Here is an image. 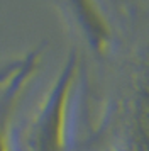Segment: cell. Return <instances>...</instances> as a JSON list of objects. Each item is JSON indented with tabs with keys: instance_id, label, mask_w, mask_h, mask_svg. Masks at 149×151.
<instances>
[{
	"instance_id": "cell-1",
	"label": "cell",
	"mask_w": 149,
	"mask_h": 151,
	"mask_svg": "<svg viewBox=\"0 0 149 151\" xmlns=\"http://www.w3.org/2000/svg\"><path fill=\"white\" fill-rule=\"evenodd\" d=\"M80 75V56L71 51L61 66L53 87L37 107L22 134V151H68L69 110L76 80Z\"/></svg>"
},
{
	"instance_id": "cell-2",
	"label": "cell",
	"mask_w": 149,
	"mask_h": 151,
	"mask_svg": "<svg viewBox=\"0 0 149 151\" xmlns=\"http://www.w3.org/2000/svg\"><path fill=\"white\" fill-rule=\"evenodd\" d=\"M81 37L95 55L103 56L112 46V27L98 0H59Z\"/></svg>"
},
{
	"instance_id": "cell-3",
	"label": "cell",
	"mask_w": 149,
	"mask_h": 151,
	"mask_svg": "<svg viewBox=\"0 0 149 151\" xmlns=\"http://www.w3.org/2000/svg\"><path fill=\"white\" fill-rule=\"evenodd\" d=\"M41 51H32L15 65L12 75H9L0 95V151H10V122L19 105L22 90L26 88L36 70L39 68Z\"/></svg>"
}]
</instances>
